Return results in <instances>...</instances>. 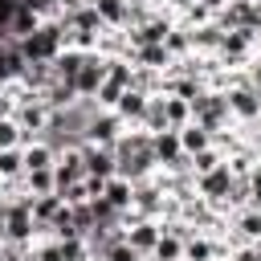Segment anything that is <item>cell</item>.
I'll use <instances>...</instances> for the list:
<instances>
[{"label": "cell", "instance_id": "31", "mask_svg": "<svg viewBox=\"0 0 261 261\" xmlns=\"http://www.w3.org/2000/svg\"><path fill=\"white\" fill-rule=\"evenodd\" d=\"M24 175V147H8V151H0V179H20Z\"/></svg>", "mask_w": 261, "mask_h": 261}, {"label": "cell", "instance_id": "37", "mask_svg": "<svg viewBox=\"0 0 261 261\" xmlns=\"http://www.w3.org/2000/svg\"><path fill=\"white\" fill-rule=\"evenodd\" d=\"M126 90L122 86H114V82H102V90L94 94V102H98V110H114L118 106V98H122Z\"/></svg>", "mask_w": 261, "mask_h": 261}, {"label": "cell", "instance_id": "35", "mask_svg": "<svg viewBox=\"0 0 261 261\" xmlns=\"http://www.w3.org/2000/svg\"><path fill=\"white\" fill-rule=\"evenodd\" d=\"M8 147H24V130L16 118H0V151H8Z\"/></svg>", "mask_w": 261, "mask_h": 261}, {"label": "cell", "instance_id": "32", "mask_svg": "<svg viewBox=\"0 0 261 261\" xmlns=\"http://www.w3.org/2000/svg\"><path fill=\"white\" fill-rule=\"evenodd\" d=\"M224 163V155L216 151V147H208V151H200V155H188V171L200 179V175H208V171H216Z\"/></svg>", "mask_w": 261, "mask_h": 261}, {"label": "cell", "instance_id": "7", "mask_svg": "<svg viewBox=\"0 0 261 261\" xmlns=\"http://www.w3.org/2000/svg\"><path fill=\"white\" fill-rule=\"evenodd\" d=\"M228 114H232L237 126H257V122H261V90H257L253 82L232 86V90H228Z\"/></svg>", "mask_w": 261, "mask_h": 261}, {"label": "cell", "instance_id": "30", "mask_svg": "<svg viewBox=\"0 0 261 261\" xmlns=\"http://www.w3.org/2000/svg\"><path fill=\"white\" fill-rule=\"evenodd\" d=\"M24 196L33 200V196H49V192H57V179H53V171H24Z\"/></svg>", "mask_w": 261, "mask_h": 261}, {"label": "cell", "instance_id": "33", "mask_svg": "<svg viewBox=\"0 0 261 261\" xmlns=\"http://www.w3.org/2000/svg\"><path fill=\"white\" fill-rule=\"evenodd\" d=\"M151 261H184V241L171 237V232H163L159 245H155V253H151Z\"/></svg>", "mask_w": 261, "mask_h": 261}, {"label": "cell", "instance_id": "20", "mask_svg": "<svg viewBox=\"0 0 261 261\" xmlns=\"http://www.w3.org/2000/svg\"><path fill=\"white\" fill-rule=\"evenodd\" d=\"M220 41H224V29H220L216 20L192 29V49H196L200 57H216V53H220Z\"/></svg>", "mask_w": 261, "mask_h": 261}, {"label": "cell", "instance_id": "28", "mask_svg": "<svg viewBox=\"0 0 261 261\" xmlns=\"http://www.w3.org/2000/svg\"><path fill=\"white\" fill-rule=\"evenodd\" d=\"M82 61H86V53H77V49H65V53H57V61H53V73H57V82H69V86H73V77H77Z\"/></svg>", "mask_w": 261, "mask_h": 261}, {"label": "cell", "instance_id": "11", "mask_svg": "<svg viewBox=\"0 0 261 261\" xmlns=\"http://www.w3.org/2000/svg\"><path fill=\"white\" fill-rule=\"evenodd\" d=\"M122 135H126V122L114 110H98L86 126V143H94V147H114Z\"/></svg>", "mask_w": 261, "mask_h": 261}, {"label": "cell", "instance_id": "26", "mask_svg": "<svg viewBox=\"0 0 261 261\" xmlns=\"http://www.w3.org/2000/svg\"><path fill=\"white\" fill-rule=\"evenodd\" d=\"M41 29V16L29 8V4H16V16H12V24H8V37L12 41H24L29 33H37Z\"/></svg>", "mask_w": 261, "mask_h": 261}, {"label": "cell", "instance_id": "39", "mask_svg": "<svg viewBox=\"0 0 261 261\" xmlns=\"http://www.w3.org/2000/svg\"><path fill=\"white\" fill-rule=\"evenodd\" d=\"M249 82H253V86L261 90V49H257V57L249 61Z\"/></svg>", "mask_w": 261, "mask_h": 261}, {"label": "cell", "instance_id": "40", "mask_svg": "<svg viewBox=\"0 0 261 261\" xmlns=\"http://www.w3.org/2000/svg\"><path fill=\"white\" fill-rule=\"evenodd\" d=\"M4 220H8V200H0V228H4Z\"/></svg>", "mask_w": 261, "mask_h": 261}, {"label": "cell", "instance_id": "18", "mask_svg": "<svg viewBox=\"0 0 261 261\" xmlns=\"http://www.w3.org/2000/svg\"><path fill=\"white\" fill-rule=\"evenodd\" d=\"M130 61L139 69H151V73H171V65H175V57L167 53V45H143V49L130 53Z\"/></svg>", "mask_w": 261, "mask_h": 261}, {"label": "cell", "instance_id": "22", "mask_svg": "<svg viewBox=\"0 0 261 261\" xmlns=\"http://www.w3.org/2000/svg\"><path fill=\"white\" fill-rule=\"evenodd\" d=\"M53 82H57V73H53V61H33V65L24 69V77H20V86H24L29 94H45Z\"/></svg>", "mask_w": 261, "mask_h": 261}, {"label": "cell", "instance_id": "9", "mask_svg": "<svg viewBox=\"0 0 261 261\" xmlns=\"http://www.w3.org/2000/svg\"><path fill=\"white\" fill-rule=\"evenodd\" d=\"M228 249H241V245H257L261 241V212L257 208H237L228 212V232H224Z\"/></svg>", "mask_w": 261, "mask_h": 261}, {"label": "cell", "instance_id": "29", "mask_svg": "<svg viewBox=\"0 0 261 261\" xmlns=\"http://www.w3.org/2000/svg\"><path fill=\"white\" fill-rule=\"evenodd\" d=\"M163 45H167V53H171L175 61H184V57H192V53H196V49H192V29H184V24H175V29L167 33V41H163Z\"/></svg>", "mask_w": 261, "mask_h": 261}, {"label": "cell", "instance_id": "8", "mask_svg": "<svg viewBox=\"0 0 261 261\" xmlns=\"http://www.w3.org/2000/svg\"><path fill=\"white\" fill-rule=\"evenodd\" d=\"M12 118L20 122V130H24V143H37V139L45 135V126H49L53 110L41 102V94H29V98L16 106V114H12Z\"/></svg>", "mask_w": 261, "mask_h": 261}, {"label": "cell", "instance_id": "44", "mask_svg": "<svg viewBox=\"0 0 261 261\" xmlns=\"http://www.w3.org/2000/svg\"><path fill=\"white\" fill-rule=\"evenodd\" d=\"M224 261H232V253H228V257H224Z\"/></svg>", "mask_w": 261, "mask_h": 261}, {"label": "cell", "instance_id": "15", "mask_svg": "<svg viewBox=\"0 0 261 261\" xmlns=\"http://www.w3.org/2000/svg\"><path fill=\"white\" fill-rule=\"evenodd\" d=\"M53 179H57V192H61V188H69V184H77V179H86L82 147H69V151H61V155H57V163H53Z\"/></svg>", "mask_w": 261, "mask_h": 261}, {"label": "cell", "instance_id": "5", "mask_svg": "<svg viewBox=\"0 0 261 261\" xmlns=\"http://www.w3.org/2000/svg\"><path fill=\"white\" fill-rule=\"evenodd\" d=\"M122 237H126V245H135L143 257H151L155 245H159V237H163V220L139 216V212H122Z\"/></svg>", "mask_w": 261, "mask_h": 261}, {"label": "cell", "instance_id": "6", "mask_svg": "<svg viewBox=\"0 0 261 261\" xmlns=\"http://www.w3.org/2000/svg\"><path fill=\"white\" fill-rule=\"evenodd\" d=\"M232 184H237V175L228 171V163H220L216 171H208V175H200V179H196V196H200V200H208L216 212H224V216H228V192H232Z\"/></svg>", "mask_w": 261, "mask_h": 261}, {"label": "cell", "instance_id": "38", "mask_svg": "<svg viewBox=\"0 0 261 261\" xmlns=\"http://www.w3.org/2000/svg\"><path fill=\"white\" fill-rule=\"evenodd\" d=\"M249 208H257V212H261V163L249 171Z\"/></svg>", "mask_w": 261, "mask_h": 261}, {"label": "cell", "instance_id": "41", "mask_svg": "<svg viewBox=\"0 0 261 261\" xmlns=\"http://www.w3.org/2000/svg\"><path fill=\"white\" fill-rule=\"evenodd\" d=\"M0 200H12V192H8V179H0Z\"/></svg>", "mask_w": 261, "mask_h": 261}, {"label": "cell", "instance_id": "13", "mask_svg": "<svg viewBox=\"0 0 261 261\" xmlns=\"http://www.w3.org/2000/svg\"><path fill=\"white\" fill-rule=\"evenodd\" d=\"M106 69H110V61H106L102 53H86V61H82V69H77V77H73L77 98H94V94L102 90V82H106Z\"/></svg>", "mask_w": 261, "mask_h": 261}, {"label": "cell", "instance_id": "2", "mask_svg": "<svg viewBox=\"0 0 261 261\" xmlns=\"http://www.w3.org/2000/svg\"><path fill=\"white\" fill-rule=\"evenodd\" d=\"M192 122H200L204 130H224V126H237L232 114H228V94L224 90H204L192 98Z\"/></svg>", "mask_w": 261, "mask_h": 261}, {"label": "cell", "instance_id": "4", "mask_svg": "<svg viewBox=\"0 0 261 261\" xmlns=\"http://www.w3.org/2000/svg\"><path fill=\"white\" fill-rule=\"evenodd\" d=\"M257 49H261V33H253V29H232V33H224L216 57H220L224 69H249V61L257 57Z\"/></svg>", "mask_w": 261, "mask_h": 261}, {"label": "cell", "instance_id": "16", "mask_svg": "<svg viewBox=\"0 0 261 261\" xmlns=\"http://www.w3.org/2000/svg\"><path fill=\"white\" fill-rule=\"evenodd\" d=\"M24 69H29V61H24L20 45H16V41H0V86L20 82V77H24Z\"/></svg>", "mask_w": 261, "mask_h": 261}, {"label": "cell", "instance_id": "27", "mask_svg": "<svg viewBox=\"0 0 261 261\" xmlns=\"http://www.w3.org/2000/svg\"><path fill=\"white\" fill-rule=\"evenodd\" d=\"M41 102H45L49 110H69V106L77 102V90H73L69 82H53V86L41 94Z\"/></svg>", "mask_w": 261, "mask_h": 261}, {"label": "cell", "instance_id": "12", "mask_svg": "<svg viewBox=\"0 0 261 261\" xmlns=\"http://www.w3.org/2000/svg\"><path fill=\"white\" fill-rule=\"evenodd\" d=\"M82 163H86V179H114L118 175V155L114 147H94V143H82Z\"/></svg>", "mask_w": 261, "mask_h": 261}, {"label": "cell", "instance_id": "43", "mask_svg": "<svg viewBox=\"0 0 261 261\" xmlns=\"http://www.w3.org/2000/svg\"><path fill=\"white\" fill-rule=\"evenodd\" d=\"M90 261H106V257H98V253H94V257H90Z\"/></svg>", "mask_w": 261, "mask_h": 261}, {"label": "cell", "instance_id": "14", "mask_svg": "<svg viewBox=\"0 0 261 261\" xmlns=\"http://www.w3.org/2000/svg\"><path fill=\"white\" fill-rule=\"evenodd\" d=\"M163 208H167V192L159 188V179H155V175H151V179H143V184H135V204H130V212L163 220Z\"/></svg>", "mask_w": 261, "mask_h": 261}, {"label": "cell", "instance_id": "21", "mask_svg": "<svg viewBox=\"0 0 261 261\" xmlns=\"http://www.w3.org/2000/svg\"><path fill=\"white\" fill-rule=\"evenodd\" d=\"M102 200H106L114 212H130V204H135V184H130V179H122V175H114V179H106Z\"/></svg>", "mask_w": 261, "mask_h": 261}, {"label": "cell", "instance_id": "23", "mask_svg": "<svg viewBox=\"0 0 261 261\" xmlns=\"http://www.w3.org/2000/svg\"><path fill=\"white\" fill-rule=\"evenodd\" d=\"M94 8L106 29H126V20H130V0H94Z\"/></svg>", "mask_w": 261, "mask_h": 261}, {"label": "cell", "instance_id": "45", "mask_svg": "<svg viewBox=\"0 0 261 261\" xmlns=\"http://www.w3.org/2000/svg\"><path fill=\"white\" fill-rule=\"evenodd\" d=\"M0 245H4V237H0Z\"/></svg>", "mask_w": 261, "mask_h": 261}, {"label": "cell", "instance_id": "19", "mask_svg": "<svg viewBox=\"0 0 261 261\" xmlns=\"http://www.w3.org/2000/svg\"><path fill=\"white\" fill-rule=\"evenodd\" d=\"M57 155H61V151H57L53 143H45V139L24 143V171H53Z\"/></svg>", "mask_w": 261, "mask_h": 261}, {"label": "cell", "instance_id": "10", "mask_svg": "<svg viewBox=\"0 0 261 261\" xmlns=\"http://www.w3.org/2000/svg\"><path fill=\"white\" fill-rule=\"evenodd\" d=\"M151 151H155L159 171H188V155H184V147H179V130H159V135H151Z\"/></svg>", "mask_w": 261, "mask_h": 261}, {"label": "cell", "instance_id": "24", "mask_svg": "<svg viewBox=\"0 0 261 261\" xmlns=\"http://www.w3.org/2000/svg\"><path fill=\"white\" fill-rule=\"evenodd\" d=\"M163 118H167L171 130H184V126L192 122V102H188V98H171V94H163Z\"/></svg>", "mask_w": 261, "mask_h": 261}, {"label": "cell", "instance_id": "42", "mask_svg": "<svg viewBox=\"0 0 261 261\" xmlns=\"http://www.w3.org/2000/svg\"><path fill=\"white\" fill-rule=\"evenodd\" d=\"M253 261H261V245H253Z\"/></svg>", "mask_w": 261, "mask_h": 261}, {"label": "cell", "instance_id": "17", "mask_svg": "<svg viewBox=\"0 0 261 261\" xmlns=\"http://www.w3.org/2000/svg\"><path fill=\"white\" fill-rule=\"evenodd\" d=\"M147 106H151V94H143V90H126V94L118 98L114 114H118L126 126H143V118H147Z\"/></svg>", "mask_w": 261, "mask_h": 261}, {"label": "cell", "instance_id": "46", "mask_svg": "<svg viewBox=\"0 0 261 261\" xmlns=\"http://www.w3.org/2000/svg\"><path fill=\"white\" fill-rule=\"evenodd\" d=\"M257 245H261V241H257Z\"/></svg>", "mask_w": 261, "mask_h": 261}, {"label": "cell", "instance_id": "34", "mask_svg": "<svg viewBox=\"0 0 261 261\" xmlns=\"http://www.w3.org/2000/svg\"><path fill=\"white\" fill-rule=\"evenodd\" d=\"M57 196H61V200H65L69 208H82V204H90V200H94V192H90V179H77V184L61 188Z\"/></svg>", "mask_w": 261, "mask_h": 261}, {"label": "cell", "instance_id": "36", "mask_svg": "<svg viewBox=\"0 0 261 261\" xmlns=\"http://www.w3.org/2000/svg\"><path fill=\"white\" fill-rule=\"evenodd\" d=\"M102 257H106V261H151V257H143L135 245H126V237H122V241H114Z\"/></svg>", "mask_w": 261, "mask_h": 261}, {"label": "cell", "instance_id": "25", "mask_svg": "<svg viewBox=\"0 0 261 261\" xmlns=\"http://www.w3.org/2000/svg\"><path fill=\"white\" fill-rule=\"evenodd\" d=\"M179 147H184V155H200V151L212 147V130H204L200 122H188L179 130Z\"/></svg>", "mask_w": 261, "mask_h": 261}, {"label": "cell", "instance_id": "1", "mask_svg": "<svg viewBox=\"0 0 261 261\" xmlns=\"http://www.w3.org/2000/svg\"><path fill=\"white\" fill-rule=\"evenodd\" d=\"M24 61H57V53H65V24L61 20H41L37 33H29L24 41H16Z\"/></svg>", "mask_w": 261, "mask_h": 261}, {"label": "cell", "instance_id": "3", "mask_svg": "<svg viewBox=\"0 0 261 261\" xmlns=\"http://www.w3.org/2000/svg\"><path fill=\"white\" fill-rule=\"evenodd\" d=\"M0 237H4L8 245H24V249L37 245V220H33L29 196H12V200H8V220H4Z\"/></svg>", "mask_w": 261, "mask_h": 261}]
</instances>
